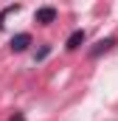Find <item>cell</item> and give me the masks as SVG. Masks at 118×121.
<instances>
[{"label": "cell", "mask_w": 118, "mask_h": 121, "mask_svg": "<svg viewBox=\"0 0 118 121\" xmlns=\"http://www.w3.org/2000/svg\"><path fill=\"white\" fill-rule=\"evenodd\" d=\"M8 121H25V116H11Z\"/></svg>", "instance_id": "cell-7"}, {"label": "cell", "mask_w": 118, "mask_h": 121, "mask_svg": "<svg viewBox=\"0 0 118 121\" xmlns=\"http://www.w3.org/2000/svg\"><path fill=\"white\" fill-rule=\"evenodd\" d=\"M84 39H87V34H84L82 28H76L73 34H70V37H67V42H65V48H67V51H76L79 45H84Z\"/></svg>", "instance_id": "cell-4"}, {"label": "cell", "mask_w": 118, "mask_h": 121, "mask_svg": "<svg viewBox=\"0 0 118 121\" xmlns=\"http://www.w3.org/2000/svg\"><path fill=\"white\" fill-rule=\"evenodd\" d=\"M11 11H20V3H11V6H6V9L0 11V28H3V20H6V14H11Z\"/></svg>", "instance_id": "cell-5"}, {"label": "cell", "mask_w": 118, "mask_h": 121, "mask_svg": "<svg viewBox=\"0 0 118 121\" xmlns=\"http://www.w3.org/2000/svg\"><path fill=\"white\" fill-rule=\"evenodd\" d=\"M54 20H56V9L54 6H42V9L34 11V23H39V26H51Z\"/></svg>", "instance_id": "cell-1"}, {"label": "cell", "mask_w": 118, "mask_h": 121, "mask_svg": "<svg viewBox=\"0 0 118 121\" xmlns=\"http://www.w3.org/2000/svg\"><path fill=\"white\" fill-rule=\"evenodd\" d=\"M28 45H31V34H28V31H23V34H14V37H11V42H8V48H11L14 54H23Z\"/></svg>", "instance_id": "cell-2"}, {"label": "cell", "mask_w": 118, "mask_h": 121, "mask_svg": "<svg viewBox=\"0 0 118 121\" xmlns=\"http://www.w3.org/2000/svg\"><path fill=\"white\" fill-rule=\"evenodd\" d=\"M113 45H115V37H107V39H98V42H96V45L90 48V59H98V56H101V54H107V51H110Z\"/></svg>", "instance_id": "cell-3"}, {"label": "cell", "mask_w": 118, "mask_h": 121, "mask_svg": "<svg viewBox=\"0 0 118 121\" xmlns=\"http://www.w3.org/2000/svg\"><path fill=\"white\" fill-rule=\"evenodd\" d=\"M48 54H51V45H42L37 54H34V62H42V59H48Z\"/></svg>", "instance_id": "cell-6"}]
</instances>
